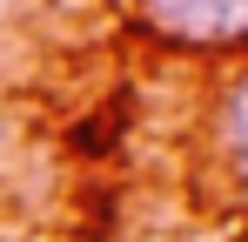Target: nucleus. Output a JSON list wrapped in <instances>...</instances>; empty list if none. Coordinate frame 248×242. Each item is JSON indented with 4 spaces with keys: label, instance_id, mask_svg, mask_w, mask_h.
I'll return each instance as SVG.
<instances>
[{
    "label": "nucleus",
    "instance_id": "nucleus-1",
    "mask_svg": "<svg viewBox=\"0 0 248 242\" xmlns=\"http://www.w3.org/2000/svg\"><path fill=\"white\" fill-rule=\"evenodd\" d=\"M174 47H248V0H141Z\"/></svg>",
    "mask_w": 248,
    "mask_h": 242
},
{
    "label": "nucleus",
    "instance_id": "nucleus-2",
    "mask_svg": "<svg viewBox=\"0 0 248 242\" xmlns=\"http://www.w3.org/2000/svg\"><path fill=\"white\" fill-rule=\"evenodd\" d=\"M221 148H228V161L248 175V81H235L228 101H221Z\"/></svg>",
    "mask_w": 248,
    "mask_h": 242
}]
</instances>
